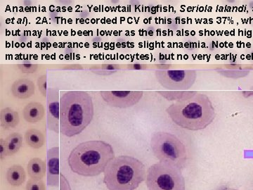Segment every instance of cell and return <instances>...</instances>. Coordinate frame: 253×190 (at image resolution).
I'll list each match as a JSON object with an SVG mask.
<instances>
[{"label": "cell", "instance_id": "6da1fadb", "mask_svg": "<svg viewBox=\"0 0 253 190\" xmlns=\"http://www.w3.org/2000/svg\"><path fill=\"white\" fill-rule=\"evenodd\" d=\"M92 99L85 91H66L60 98V133L71 138L90 124L94 117Z\"/></svg>", "mask_w": 253, "mask_h": 190}, {"label": "cell", "instance_id": "7a4b0ae2", "mask_svg": "<svg viewBox=\"0 0 253 190\" xmlns=\"http://www.w3.org/2000/svg\"><path fill=\"white\" fill-rule=\"evenodd\" d=\"M166 112L178 126L191 131L205 129L215 118L212 101L207 95L201 93L175 101L168 106Z\"/></svg>", "mask_w": 253, "mask_h": 190}, {"label": "cell", "instance_id": "3957f363", "mask_svg": "<svg viewBox=\"0 0 253 190\" xmlns=\"http://www.w3.org/2000/svg\"><path fill=\"white\" fill-rule=\"evenodd\" d=\"M115 156L113 146L109 143L101 141H86L71 151L68 162L76 174L95 177L104 173Z\"/></svg>", "mask_w": 253, "mask_h": 190}, {"label": "cell", "instance_id": "277c9868", "mask_svg": "<svg viewBox=\"0 0 253 190\" xmlns=\"http://www.w3.org/2000/svg\"><path fill=\"white\" fill-rule=\"evenodd\" d=\"M104 173L108 190H135L146 178V168L137 158L120 156L113 158Z\"/></svg>", "mask_w": 253, "mask_h": 190}, {"label": "cell", "instance_id": "5b68a950", "mask_svg": "<svg viewBox=\"0 0 253 190\" xmlns=\"http://www.w3.org/2000/svg\"><path fill=\"white\" fill-rule=\"evenodd\" d=\"M151 147L160 162L168 163L180 170L186 167L188 162L186 145L174 135L156 132L151 137Z\"/></svg>", "mask_w": 253, "mask_h": 190}, {"label": "cell", "instance_id": "8992f818", "mask_svg": "<svg viewBox=\"0 0 253 190\" xmlns=\"http://www.w3.org/2000/svg\"><path fill=\"white\" fill-rule=\"evenodd\" d=\"M146 183L149 190H186L181 170L166 163L152 165L148 169Z\"/></svg>", "mask_w": 253, "mask_h": 190}, {"label": "cell", "instance_id": "52a82bcc", "mask_svg": "<svg viewBox=\"0 0 253 190\" xmlns=\"http://www.w3.org/2000/svg\"><path fill=\"white\" fill-rule=\"evenodd\" d=\"M159 84L169 91H186L197 78L195 70H158L155 72Z\"/></svg>", "mask_w": 253, "mask_h": 190}, {"label": "cell", "instance_id": "ba28073f", "mask_svg": "<svg viewBox=\"0 0 253 190\" xmlns=\"http://www.w3.org/2000/svg\"><path fill=\"white\" fill-rule=\"evenodd\" d=\"M103 100L110 106L126 109L139 102L143 97V91H101Z\"/></svg>", "mask_w": 253, "mask_h": 190}, {"label": "cell", "instance_id": "9c48e42d", "mask_svg": "<svg viewBox=\"0 0 253 190\" xmlns=\"http://www.w3.org/2000/svg\"><path fill=\"white\" fill-rule=\"evenodd\" d=\"M47 128L56 134L60 133V98L57 88H49L46 95Z\"/></svg>", "mask_w": 253, "mask_h": 190}, {"label": "cell", "instance_id": "30bf717a", "mask_svg": "<svg viewBox=\"0 0 253 190\" xmlns=\"http://www.w3.org/2000/svg\"><path fill=\"white\" fill-rule=\"evenodd\" d=\"M47 185L50 187H59L60 185L59 148H51L47 151Z\"/></svg>", "mask_w": 253, "mask_h": 190}, {"label": "cell", "instance_id": "8fae6325", "mask_svg": "<svg viewBox=\"0 0 253 190\" xmlns=\"http://www.w3.org/2000/svg\"><path fill=\"white\" fill-rule=\"evenodd\" d=\"M35 91L34 83L27 78L18 79L11 86V93L18 99H28L34 95Z\"/></svg>", "mask_w": 253, "mask_h": 190}, {"label": "cell", "instance_id": "7c38bea8", "mask_svg": "<svg viewBox=\"0 0 253 190\" xmlns=\"http://www.w3.org/2000/svg\"><path fill=\"white\" fill-rule=\"evenodd\" d=\"M23 116L28 123L39 122L44 116V106L41 103L32 101L25 106L23 111Z\"/></svg>", "mask_w": 253, "mask_h": 190}, {"label": "cell", "instance_id": "4fadbf2b", "mask_svg": "<svg viewBox=\"0 0 253 190\" xmlns=\"http://www.w3.org/2000/svg\"><path fill=\"white\" fill-rule=\"evenodd\" d=\"M27 171L28 176L31 179L40 181L45 176L46 172L45 163L40 158H32L28 162Z\"/></svg>", "mask_w": 253, "mask_h": 190}, {"label": "cell", "instance_id": "5bb4252c", "mask_svg": "<svg viewBox=\"0 0 253 190\" xmlns=\"http://www.w3.org/2000/svg\"><path fill=\"white\" fill-rule=\"evenodd\" d=\"M6 180L12 186H21L26 180V173L24 168L20 165H14L7 170Z\"/></svg>", "mask_w": 253, "mask_h": 190}, {"label": "cell", "instance_id": "9a60e30c", "mask_svg": "<svg viewBox=\"0 0 253 190\" xmlns=\"http://www.w3.org/2000/svg\"><path fill=\"white\" fill-rule=\"evenodd\" d=\"M0 121L1 126L4 129L14 128L19 123L20 118L17 111L11 108H4L0 113Z\"/></svg>", "mask_w": 253, "mask_h": 190}, {"label": "cell", "instance_id": "2e32d148", "mask_svg": "<svg viewBox=\"0 0 253 190\" xmlns=\"http://www.w3.org/2000/svg\"><path fill=\"white\" fill-rule=\"evenodd\" d=\"M25 141L30 147L40 149L44 144V136L41 131L38 129H30L25 133Z\"/></svg>", "mask_w": 253, "mask_h": 190}, {"label": "cell", "instance_id": "e0dca14e", "mask_svg": "<svg viewBox=\"0 0 253 190\" xmlns=\"http://www.w3.org/2000/svg\"><path fill=\"white\" fill-rule=\"evenodd\" d=\"M7 146L8 156L17 154L22 146L23 136L18 133L9 135L5 139Z\"/></svg>", "mask_w": 253, "mask_h": 190}, {"label": "cell", "instance_id": "ac0fdd59", "mask_svg": "<svg viewBox=\"0 0 253 190\" xmlns=\"http://www.w3.org/2000/svg\"><path fill=\"white\" fill-rule=\"evenodd\" d=\"M158 94L161 95L169 101H179L188 99L199 93L197 91H158Z\"/></svg>", "mask_w": 253, "mask_h": 190}, {"label": "cell", "instance_id": "d6986e66", "mask_svg": "<svg viewBox=\"0 0 253 190\" xmlns=\"http://www.w3.org/2000/svg\"><path fill=\"white\" fill-rule=\"evenodd\" d=\"M26 190H46L45 184L42 180L30 179L26 184Z\"/></svg>", "mask_w": 253, "mask_h": 190}, {"label": "cell", "instance_id": "ffe728a7", "mask_svg": "<svg viewBox=\"0 0 253 190\" xmlns=\"http://www.w3.org/2000/svg\"><path fill=\"white\" fill-rule=\"evenodd\" d=\"M37 85H38V89L41 92V94L43 96H46L47 95V89L46 88V75H42L41 77L38 78V81H37Z\"/></svg>", "mask_w": 253, "mask_h": 190}, {"label": "cell", "instance_id": "44dd1931", "mask_svg": "<svg viewBox=\"0 0 253 190\" xmlns=\"http://www.w3.org/2000/svg\"><path fill=\"white\" fill-rule=\"evenodd\" d=\"M17 67L23 73H33L36 72L38 68V64H18Z\"/></svg>", "mask_w": 253, "mask_h": 190}, {"label": "cell", "instance_id": "7402d4cb", "mask_svg": "<svg viewBox=\"0 0 253 190\" xmlns=\"http://www.w3.org/2000/svg\"><path fill=\"white\" fill-rule=\"evenodd\" d=\"M60 190H72L67 178L63 175H60Z\"/></svg>", "mask_w": 253, "mask_h": 190}, {"label": "cell", "instance_id": "603a6c76", "mask_svg": "<svg viewBox=\"0 0 253 190\" xmlns=\"http://www.w3.org/2000/svg\"><path fill=\"white\" fill-rule=\"evenodd\" d=\"M8 156L7 146L6 141L4 139L0 140V158L1 160Z\"/></svg>", "mask_w": 253, "mask_h": 190}, {"label": "cell", "instance_id": "cb8c5ba5", "mask_svg": "<svg viewBox=\"0 0 253 190\" xmlns=\"http://www.w3.org/2000/svg\"><path fill=\"white\" fill-rule=\"evenodd\" d=\"M217 190H238L236 189H234V188H229V187L226 186H222L221 188H219V189Z\"/></svg>", "mask_w": 253, "mask_h": 190}]
</instances>
